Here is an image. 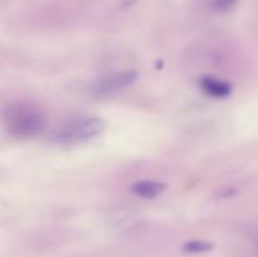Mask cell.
Here are the masks:
<instances>
[{
    "mask_svg": "<svg viewBox=\"0 0 258 257\" xmlns=\"http://www.w3.org/2000/svg\"><path fill=\"white\" fill-rule=\"evenodd\" d=\"M136 80L135 72H122L115 73L108 77L102 78L100 82L96 85V91L100 93H110L115 91L121 90V88L127 87L128 85Z\"/></svg>",
    "mask_w": 258,
    "mask_h": 257,
    "instance_id": "obj_3",
    "label": "cell"
},
{
    "mask_svg": "<svg viewBox=\"0 0 258 257\" xmlns=\"http://www.w3.org/2000/svg\"><path fill=\"white\" fill-rule=\"evenodd\" d=\"M166 185L161 181L156 180H143L138 181L133 185L131 190H133L134 194H136L140 198L145 199H153L155 197H158L159 194L163 193L165 190Z\"/></svg>",
    "mask_w": 258,
    "mask_h": 257,
    "instance_id": "obj_5",
    "label": "cell"
},
{
    "mask_svg": "<svg viewBox=\"0 0 258 257\" xmlns=\"http://www.w3.org/2000/svg\"><path fill=\"white\" fill-rule=\"evenodd\" d=\"M4 122L10 135L19 139H30L43 131L45 126V116L39 108L18 105L5 108Z\"/></svg>",
    "mask_w": 258,
    "mask_h": 257,
    "instance_id": "obj_1",
    "label": "cell"
},
{
    "mask_svg": "<svg viewBox=\"0 0 258 257\" xmlns=\"http://www.w3.org/2000/svg\"><path fill=\"white\" fill-rule=\"evenodd\" d=\"M212 248V244L208 242L203 241H191L188 242L184 247L186 252H190V253H202V252L209 251Z\"/></svg>",
    "mask_w": 258,
    "mask_h": 257,
    "instance_id": "obj_6",
    "label": "cell"
},
{
    "mask_svg": "<svg viewBox=\"0 0 258 257\" xmlns=\"http://www.w3.org/2000/svg\"><path fill=\"white\" fill-rule=\"evenodd\" d=\"M105 121L95 116L73 118L70 122L58 128L55 141L62 144H77L96 138L105 130Z\"/></svg>",
    "mask_w": 258,
    "mask_h": 257,
    "instance_id": "obj_2",
    "label": "cell"
},
{
    "mask_svg": "<svg viewBox=\"0 0 258 257\" xmlns=\"http://www.w3.org/2000/svg\"><path fill=\"white\" fill-rule=\"evenodd\" d=\"M213 5L216 9L226 12V10L233 9L237 5V0H213Z\"/></svg>",
    "mask_w": 258,
    "mask_h": 257,
    "instance_id": "obj_7",
    "label": "cell"
},
{
    "mask_svg": "<svg viewBox=\"0 0 258 257\" xmlns=\"http://www.w3.org/2000/svg\"><path fill=\"white\" fill-rule=\"evenodd\" d=\"M199 85L207 95L216 98H224L231 95L232 92V86L228 82L219 80V78L211 77V76L201 78Z\"/></svg>",
    "mask_w": 258,
    "mask_h": 257,
    "instance_id": "obj_4",
    "label": "cell"
}]
</instances>
